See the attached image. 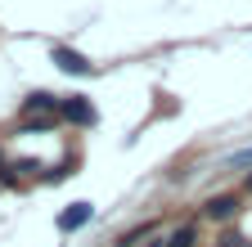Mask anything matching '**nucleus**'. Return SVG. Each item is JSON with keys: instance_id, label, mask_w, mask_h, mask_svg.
Segmentation results:
<instances>
[{"instance_id": "10", "label": "nucleus", "mask_w": 252, "mask_h": 247, "mask_svg": "<svg viewBox=\"0 0 252 247\" xmlns=\"http://www.w3.org/2000/svg\"><path fill=\"white\" fill-rule=\"evenodd\" d=\"M243 184H248V193H252V171H248V180H243Z\"/></svg>"}, {"instance_id": "6", "label": "nucleus", "mask_w": 252, "mask_h": 247, "mask_svg": "<svg viewBox=\"0 0 252 247\" xmlns=\"http://www.w3.org/2000/svg\"><path fill=\"white\" fill-rule=\"evenodd\" d=\"M194 238H198V229H194V225H180V229H171L167 247H194Z\"/></svg>"}, {"instance_id": "9", "label": "nucleus", "mask_w": 252, "mask_h": 247, "mask_svg": "<svg viewBox=\"0 0 252 247\" xmlns=\"http://www.w3.org/2000/svg\"><path fill=\"white\" fill-rule=\"evenodd\" d=\"M230 166H252V148H243V153H234V158H230Z\"/></svg>"}, {"instance_id": "7", "label": "nucleus", "mask_w": 252, "mask_h": 247, "mask_svg": "<svg viewBox=\"0 0 252 247\" xmlns=\"http://www.w3.org/2000/svg\"><path fill=\"white\" fill-rule=\"evenodd\" d=\"M144 234H149V225H140V229H131V234H122V238H117L113 247H131V243H140Z\"/></svg>"}, {"instance_id": "8", "label": "nucleus", "mask_w": 252, "mask_h": 247, "mask_svg": "<svg viewBox=\"0 0 252 247\" xmlns=\"http://www.w3.org/2000/svg\"><path fill=\"white\" fill-rule=\"evenodd\" d=\"M216 247H252V238H243V234H234V229H230V234H225V238H220Z\"/></svg>"}, {"instance_id": "1", "label": "nucleus", "mask_w": 252, "mask_h": 247, "mask_svg": "<svg viewBox=\"0 0 252 247\" xmlns=\"http://www.w3.org/2000/svg\"><path fill=\"white\" fill-rule=\"evenodd\" d=\"M59 117L72 121V126H94V117H99V112H94V104H90L86 95H72V99L59 104Z\"/></svg>"}, {"instance_id": "2", "label": "nucleus", "mask_w": 252, "mask_h": 247, "mask_svg": "<svg viewBox=\"0 0 252 247\" xmlns=\"http://www.w3.org/2000/svg\"><path fill=\"white\" fill-rule=\"evenodd\" d=\"M203 216H207V220H234V216H239V198L234 193H212L203 202Z\"/></svg>"}, {"instance_id": "4", "label": "nucleus", "mask_w": 252, "mask_h": 247, "mask_svg": "<svg viewBox=\"0 0 252 247\" xmlns=\"http://www.w3.org/2000/svg\"><path fill=\"white\" fill-rule=\"evenodd\" d=\"M54 63H59V68H63V72H77V77H86V72H94V68H90V63H86V58H81V54H77V50H63V45H59V50H54Z\"/></svg>"}, {"instance_id": "3", "label": "nucleus", "mask_w": 252, "mask_h": 247, "mask_svg": "<svg viewBox=\"0 0 252 247\" xmlns=\"http://www.w3.org/2000/svg\"><path fill=\"white\" fill-rule=\"evenodd\" d=\"M90 216H94V211H90V202H72L68 211L59 216V229H63V234H72V229H81V225L90 220Z\"/></svg>"}, {"instance_id": "5", "label": "nucleus", "mask_w": 252, "mask_h": 247, "mask_svg": "<svg viewBox=\"0 0 252 247\" xmlns=\"http://www.w3.org/2000/svg\"><path fill=\"white\" fill-rule=\"evenodd\" d=\"M27 112H54L59 108V99L54 95H45V90H36V95H27V104H23Z\"/></svg>"}]
</instances>
